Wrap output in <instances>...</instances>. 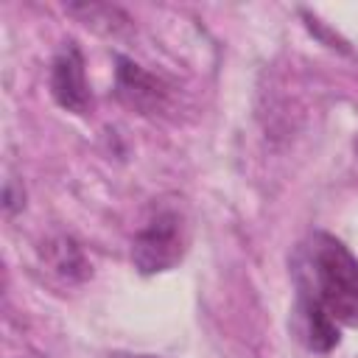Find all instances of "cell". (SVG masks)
<instances>
[{"mask_svg":"<svg viewBox=\"0 0 358 358\" xmlns=\"http://www.w3.org/2000/svg\"><path fill=\"white\" fill-rule=\"evenodd\" d=\"M296 313H299V322H302V338L310 350L330 352L338 344V324L324 310H319L308 302H299Z\"/></svg>","mask_w":358,"mask_h":358,"instance_id":"obj_7","label":"cell"},{"mask_svg":"<svg viewBox=\"0 0 358 358\" xmlns=\"http://www.w3.org/2000/svg\"><path fill=\"white\" fill-rule=\"evenodd\" d=\"M299 302L324 310L336 324L358 327V260L333 235L313 232L296 252Z\"/></svg>","mask_w":358,"mask_h":358,"instance_id":"obj_1","label":"cell"},{"mask_svg":"<svg viewBox=\"0 0 358 358\" xmlns=\"http://www.w3.org/2000/svg\"><path fill=\"white\" fill-rule=\"evenodd\" d=\"M185 255V224L173 210H159L131 243V260L143 274L173 268Z\"/></svg>","mask_w":358,"mask_h":358,"instance_id":"obj_2","label":"cell"},{"mask_svg":"<svg viewBox=\"0 0 358 358\" xmlns=\"http://www.w3.org/2000/svg\"><path fill=\"white\" fill-rule=\"evenodd\" d=\"M50 95L53 101L76 115H84L90 109V84L84 70V56L76 42H64L50 64Z\"/></svg>","mask_w":358,"mask_h":358,"instance_id":"obj_3","label":"cell"},{"mask_svg":"<svg viewBox=\"0 0 358 358\" xmlns=\"http://www.w3.org/2000/svg\"><path fill=\"white\" fill-rule=\"evenodd\" d=\"M25 207V190H22V185H17L14 179H8L6 185H3V210H6V215H14L17 210H22Z\"/></svg>","mask_w":358,"mask_h":358,"instance_id":"obj_8","label":"cell"},{"mask_svg":"<svg viewBox=\"0 0 358 358\" xmlns=\"http://www.w3.org/2000/svg\"><path fill=\"white\" fill-rule=\"evenodd\" d=\"M106 358H157V355H137V352H112Z\"/></svg>","mask_w":358,"mask_h":358,"instance_id":"obj_9","label":"cell"},{"mask_svg":"<svg viewBox=\"0 0 358 358\" xmlns=\"http://www.w3.org/2000/svg\"><path fill=\"white\" fill-rule=\"evenodd\" d=\"M64 11L70 17H76L78 22H84L87 28L103 34V36H120V34H129L131 31V17L117 8V6H109V3H70L64 6Z\"/></svg>","mask_w":358,"mask_h":358,"instance_id":"obj_6","label":"cell"},{"mask_svg":"<svg viewBox=\"0 0 358 358\" xmlns=\"http://www.w3.org/2000/svg\"><path fill=\"white\" fill-rule=\"evenodd\" d=\"M115 95L123 106L134 109L137 115H154L165 106L168 90L154 73L126 56H115Z\"/></svg>","mask_w":358,"mask_h":358,"instance_id":"obj_4","label":"cell"},{"mask_svg":"<svg viewBox=\"0 0 358 358\" xmlns=\"http://www.w3.org/2000/svg\"><path fill=\"white\" fill-rule=\"evenodd\" d=\"M42 260H45V266L53 274H59L67 282H81L92 271L90 263H87V257H84V252H81V246L70 235H53V238H48L42 243Z\"/></svg>","mask_w":358,"mask_h":358,"instance_id":"obj_5","label":"cell"}]
</instances>
